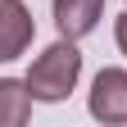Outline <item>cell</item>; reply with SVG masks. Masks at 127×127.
I'll use <instances>...</instances> for the list:
<instances>
[{
	"label": "cell",
	"mask_w": 127,
	"mask_h": 127,
	"mask_svg": "<svg viewBox=\"0 0 127 127\" xmlns=\"http://www.w3.org/2000/svg\"><path fill=\"white\" fill-rule=\"evenodd\" d=\"M77 77H82V50H77L73 36H59L55 45L32 59L27 68V86H32V100H45V104H59L77 91Z\"/></svg>",
	"instance_id": "1"
},
{
	"label": "cell",
	"mask_w": 127,
	"mask_h": 127,
	"mask_svg": "<svg viewBox=\"0 0 127 127\" xmlns=\"http://www.w3.org/2000/svg\"><path fill=\"white\" fill-rule=\"evenodd\" d=\"M86 109L100 123H127V68H100L95 73Z\"/></svg>",
	"instance_id": "2"
},
{
	"label": "cell",
	"mask_w": 127,
	"mask_h": 127,
	"mask_svg": "<svg viewBox=\"0 0 127 127\" xmlns=\"http://www.w3.org/2000/svg\"><path fill=\"white\" fill-rule=\"evenodd\" d=\"M32 36H36V23H32V9L23 0H0V64H14Z\"/></svg>",
	"instance_id": "3"
},
{
	"label": "cell",
	"mask_w": 127,
	"mask_h": 127,
	"mask_svg": "<svg viewBox=\"0 0 127 127\" xmlns=\"http://www.w3.org/2000/svg\"><path fill=\"white\" fill-rule=\"evenodd\" d=\"M55 27H59V36H73V41H82L95 32V23H100V14H104V0H55Z\"/></svg>",
	"instance_id": "4"
},
{
	"label": "cell",
	"mask_w": 127,
	"mask_h": 127,
	"mask_svg": "<svg viewBox=\"0 0 127 127\" xmlns=\"http://www.w3.org/2000/svg\"><path fill=\"white\" fill-rule=\"evenodd\" d=\"M32 118V86L27 77H0V127H23Z\"/></svg>",
	"instance_id": "5"
},
{
	"label": "cell",
	"mask_w": 127,
	"mask_h": 127,
	"mask_svg": "<svg viewBox=\"0 0 127 127\" xmlns=\"http://www.w3.org/2000/svg\"><path fill=\"white\" fill-rule=\"evenodd\" d=\"M114 41H118V50L127 55V9L118 14V18H114Z\"/></svg>",
	"instance_id": "6"
}]
</instances>
